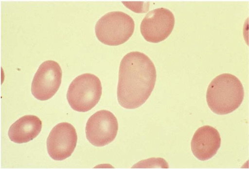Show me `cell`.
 Listing matches in <instances>:
<instances>
[{
    "instance_id": "cell-1",
    "label": "cell",
    "mask_w": 249,
    "mask_h": 169,
    "mask_svg": "<svg viewBox=\"0 0 249 169\" xmlns=\"http://www.w3.org/2000/svg\"><path fill=\"white\" fill-rule=\"evenodd\" d=\"M157 71L152 61L146 54L131 52L120 63L117 98L126 109L139 108L151 96L155 86Z\"/></svg>"
},
{
    "instance_id": "cell-2",
    "label": "cell",
    "mask_w": 249,
    "mask_h": 169,
    "mask_svg": "<svg viewBox=\"0 0 249 169\" xmlns=\"http://www.w3.org/2000/svg\"><path fill=\"white\" fill-rule=\"evenodd\" d=\"M244 97V90L235 76L225 73L215 78L210 83L206 93V101L215 114L224 115L237 110Z\"/></svg>"
},
{
    "instance_id": "cell-3",
    "label": "cell",
    "mask_w": 249,
    "mask_h": 169,
    "mask_svg": "<svg viewBox=\"0 0 249 169\" xmlns=\"http://www.w3.org/2000/svg\"><path fill=\"white\" fill-rule=\"evenodd\" d=\"M135 30L131 16L120 11L109 12L102 17L95 26V34L102 43L117 46L128 41Z\"/></svg>"
},
{
    "instance_id": "cell-4",
    "label": "cell",
    "mask_w": 249,
    "mask_h": 169,
    "mask_svg": "<svg viewBox=\"0 0 249 169\" xmlns=\"http://www.w3.org/2000/svg\"><path fill=\"white\" fill-rule=\"evenodd\" d=\"M102 93V84L99 78L93 74L86 73L78 76L71 83L67 99L73 110L85 113L96 106Z\"/></svg>"
},
{
    "instance_id": "cell-5",
    "label": "cell",
    "mask_w": 249,
    "mask_h": 169,
    "mask_svg": "<svg viewBox=\"0 0 249 169\" xmlns=\"http://www.w3.org/2000/svg\"><path fill=\"white\" fill-rule=\"evenodd\" d=\"M62 71L58 63L47 60L41 64L33 78L31 91L37 100L47 101L52 98L58 90Z\"/></svg>"
},
{
    "instance_id": "cell-6",
    "label": "cell",
    "mask_w": 249,
    "mask_h": 169,
    "mask_svg": "<svg viewBox=\"0 0 249 169\" xmlns=\"http://www.w3.org/2000/svg\"><path fill=\"white\" fill-rule=\"evenodd\" d=\"M118 128L114 115L107 110H101L88 120L86 129L87 138L95 146H105L114 140Z\"/></svg>"
},
{
    "instance_id": "cell-7",
    "label": "cell",
    "mask_w": 249,
    "mask_h": 169,
    "mask_svg": "<svg viewBox=\"0 0 249 169\" xmlns=\"http://www.w3.org/2000/svg\"><path fill=\"white\" fill-rule=\"evenodd\" d=\"M175 17L169 9L160 8L149 12L141 24L142 35L147 41L159 43L167 39L173 32Z\"/></svg>"
},
{
    "instance_id": "cell-8",
    "label": "cell",
    "mask_w": 249,
    "mask_h": 169,
    "mask_svg": "<svg viewBox=\"0 0 249 169\" xmlns=\"http://www.w3.org/2000/svg\"><path fill=\"white\" fill-rule=\"evenodd\" d=\"M77 142L74 127L68 122L55 125L47 139V150L50 157L56 161H62L71 156Z\"/></svg>"
},
{
    "instance_id": "cell-9",
    "label": "cell",
    "mask_w": 249,
    "mask_h": 169,
    "mask_svg": "<svg viewBox=\"0 0 249 169\" xmlns=\"http://www.w3.org/2000/svg\"><path fill=\"white\" fill-rule=\"evenodd\" d=\"M221 143L218 131L213 126L205 125L195 133L191 142L192 151L199 160H208L217 153Z\"/></svg>"
},
{
    "instance_id": "cell-10",
    "label": "cell",
    "mask_w": 249,
    "mask_h": 169,
    "mask_svg": "<svg viewBox=\"0 0 249 169\" xmlns=\"http://www.w3.org/2000/svg\"><path fill=\"white\" fill-rule=\"evenodd\" d=\"M41 129L42 121L37 117L27 115L19 118L11 126L8 135L15 143H27L35 139Z\"/></svg>"
}]
</instances>
